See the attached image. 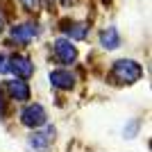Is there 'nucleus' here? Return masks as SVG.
<instances>
[{
    "label": "nucleus",
    "instance_id": "5",
    "mask_svg": "<svg viewBox=\"0 0 152 152\" xmlns=\"http://www.w3.org/2000/svg\"><path fill=\"white\" fill-rule=\"evenodd\" d=\"M2 93L9 98V100L16 102H27L30 100V84L25 80H5L2 82Z\"/></svg>",
    "mask_w": 152,
    "mask_h": 152
},
{
    "label": "nucleus",
    "instance_id": "7",
    "mask_svg": "<svg viewBox=\"0 0 152 152\" xmlns=\"http://www.w3.org/2000/svg\"><path fill=\"white\" fill-rule=\"evenodd\" d=\"M39 25L37 23H32V20H27V23H18V25H14L12 30H9V37L16 41V43H30L34 37H39Z\"/></svg>",
    "mask_w": 152,
    "mask_h": 152
},
{
    "label": "nucleus",
    "instance_id": "11",
    "mask_svg": "<svg viewBox=\"0 0 152 152\" xmlns=\"http://www.w3.org/2000/svg\"><path fill=\"white\" fill-rule=\"evenodd\" d=\"M18 2L25 7L27 12H39L41 9V0H18Z\"/></svg>",
    "mask_w": 152,
    "mask_h": 152
},
{
    "label": "nucleus",
    "instance_id": "1",
    "mask_svg": "<svg viewBox=\"0 0 152 152\" xmlns=\"http://www.w3.org/2000/svg\"><path fill=\"white\" fill-rule=\"evenodd\" d=\"M141 77H143V66L136 59H116L111 64V70H109L111 84H118V86L136 84Z\"/></svg>",
    "mask_w": 152,
    "mask_h": 152
},
{
    "label": "nucleus",
    "instance_id": "14",
    "mask_svg": "<svg viewBox=\"0 0 152 152\" xmlns=\"http://www.w3.org/2000/svg\"><path fill=\"white\" fill-rule=\"evenodd\" d=\"M136 127H139V121H134V123H132V125L127 127V129H125V134H127V136H132V134H134V132H136Z\"/></svg>",
    "mask_w": 152,
    "mask_h": 152
},
{
    "label": "nucleus",
    "instance_id": "9",
    "mask_svg": "<svg viewBox=\"0 0 152 152\" xmlns=\"http://www.w3.org/2000/svg\"><path fill=\"white\" fill-rule=\"evenodd\" d=\"M61 32L70 41H84L89 34V25L80 23V20H61Z\"/></svg>",
    "mask_w": 152,
    "mask_h": 152
},
{
    "label": "nucleus",
    "instance_id": "13",
    "mask_svg": "<svg viewBox=\"0 0 152 152\" xmlns=\"http://www.w3.org/2000/svg\"><path fill=\"white\" fill-rule=\"evenodd\" d=\"M0 73L2 75L9 73V59H7V55H0Z\"/></svg>",
    "mask_w": 152,
    "mask_h": 152
},
{
    "label": "nucleus",
    "instance_id": "2",
    "mask_svg": "<svg viewBox=\"0 0 152 152\" xmlns=\"http://www.w3.org/2000/svg\"><path fill=\"white\" fill-rule=\"evenodd\" d=\"M48 123V114H45V109L41 102H30L23 107L20 111V125L23 127H30V129H39V127H43Z\"/></svg>",
    "mask_w": 152,
    "mask_h": 152
},
{
    "label": "nucleus",
    "instance_id": "10",
    "mask_svg": "<svg viewBox=\"0 0 152 152\" xmlns=\"http://www.w3.org/2000/svg\"><path fill=\"white\" fill-rule=\"evenodd\" d=\"M100 45L104 50H116L121 45V34L116 27H107V30L100 32Z\"/></svg>",
    "mask_w": 152,
    "mask_h": 152
},
{
    "label": "nucleus",
    "instance_id": "15",
    "mask_svg": "<svg viewBox=\"0 0 152 152\" xmlns=\"http://www.w3.org/2000/svg\"><path fill=\"white\" fill-rule=\"evenodd\" d=\"M0 30H2V20H0Z\"/></svg>",
    "mask_w": 152,
    "mask_h": 152
},
{
    "label": "nucleus",
    "instance_id": "4",
    "mask_svg": "<svg viewBox=\"0 0 152 152\" xmlns=\"http://www.w3.org/2000/svg\"><path fill=\"white\" fill-rule=\"evenodd\" d=\"M52 57H55L57 64H61V66H70V64L77 61V48L73 45L70 39L59 37V39H55V43H52Z\"/></svg>",
    "mask_w": 152,
    "mask_h": 152
},
{
    "label": "nucleus",
    "instance_id": "12",
    "mask_svg": "<svg viewBox=\"0 0 152 152\" xmlns=\"http://www.w3.org/2000/svg\"><path fill=\"white\" fill-rule=\"evenodd\" d=\"M7 116V95L2 93V89H0V121Z\"/></svg>",
    "mask_w": 152,
    "mask_h": 152
},
{
    "label": "nucleus",
    "instance_id": "6",
    "mask_svg": "<svg viewBox=\"0 0 152 152\" xmlns=\"http://www.w3.org/2000/svg\"><path fill=\"white\" fill-rule=\"evenodd\" d=\"M9 59V73L16 75V80H30L34 73V64L27 55H12Z\"/></svg>",
    "mask_w": 152,
    "mask_h": 152
},
{
    "label": "nucleus",
    "instance_id": "8",
    "mask_svg": "<svg viewBox=\"0 0 152 152\" xmlns=\"http://www.w3.org/2000/svg\"><path fill=\"white\" fill-rule=\"evenodd\" d=\"M50 84L57 91H70L73 86H75V75H73L68 68L50 70Z\"/></svg>",
    "mask_w": 152,
    "mask_h": 152
},
{
    "label": "nucleus",
    "instance_id": "3",
    "mask_svg": "<svg viewBox=\"0 0 152 152\" xmlns=\"http://www.w3.org/2000/svg\"><path fill=\"white\" fill-rule=\"evenodd\" d=\"M55 136H57L55 125H48V123H45L43 127H39V129H34V132L30 134L27 145H30V150H34V152H45L52 143H55Z\"/></svg>",
    "mask_w": 152,
    "mask_h": 152
}]
</instances>
